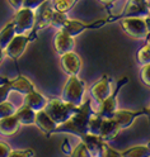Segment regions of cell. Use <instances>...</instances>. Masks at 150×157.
<instances>
[{
    "mask_svg": "<svg viewBox=\"0 0 150 157\" xmlns=\"http://www.w3.org/2000/svg\"><path fill=\"white\" fill-rule=\"evenodd\" d=\"M136 61H137V63L140 66L150 62V50H149V47L146 44H144L137 51V53H136Z\"/></svg>",
    "mask_w": 150,
    "mask_h": 157,
    "instance_id": "28",
    "label": "cell"
},
{
    "mask_svg": "<svg viewBox=\"0 0 150 157\" xmlns=\"http://www.w3.org/2000/svg\"><path fill=\"white\" fill-rule=\"evenodd\" d=\"M120 23L126 34L136 39H144L149 32L144 17H125Z\"/></svg>",
    "mask_w": 150,
    "mask_h": 157,
    "instance_id": "7",
    "label": "cell"
},
{
    "mask_svg": "<svg viewBox=\"0 0 150 157\" xmlns=\"http://www.w3.org/2000/svg\"><path fill=\"white\" fill-rule=\"evenodd\" d=\"M87 90L85 81L78 75H70L64 85L61 99L75 106H80L84 103V94Z\"/></svg>",
    "mask_w": 150,
    "mask_h": 157,
    "instance_id": "2",
    "label": "cell"
},
{
    "mask_svg": "<svg viewBox=\"0 0 150 157\" xmlns=\"http://www.w3.org/2000/svg\"><path fill=\"white\" fill-rule=\"evenodd\" d=\"M82 141L87 146L88 151L91 152V156H94V157L103 156V150H104V146L107 142H104L99 136L87 133L82 137Z\"/></svg>",
    "mask_w": 150,
    "mask_h": 157,
    "instance_id": "14",
    "label": "cell"
},
{
    "mask_svg": "<svg viewBox=\"0 0 150 157\" xmlns=\"http://www.w3.org/2000/svg\"><path fill=\"white\" fill-rule=\"evenodd\" d=\"M10 157H33L36 156V153L33 152V150H12L10 151V155H9Z\"/></svg>",
    "mask_w": 150,
    "mask_h": 157,
    "instance_id": "31",
    "label": "cell"
},
{
    "mask_svg": "<svg viewBox=\"0 0 150 157\" xmlns=\"http://www.w3.org/2000/svg\"><path fill=\"white\" fill-rule=\"evenodd\" d=\"M149 9H150V0H149Z\"/></svg>",
    "mask_w": 150,
    "mask_h": 157,
    "instance_id": "41",
    "label": "cell"
},
{
    "mask_svg": "<svg viewBox=\"0 0 150 157\" xmlns=\"http://www.w3.org/2000/svg\"><path fill=\"white\" fill-rule=\"evenodd\" d=\"M10 151H12L10 146H9L6 142L0 141V157H9Z\"/></svg>",
    "mask_w": 150,
    "mask_h": 157,
    "instance_id": "34",
    "label": "cell"
},
{
    "mask_svg": "<svg viewBox=\"0 0 150 157\" xmlns=\"http://www.w3.org/2000/svg\"><path fill=\"white\" fill-rule=\"evenodd\" d=\"M17 112V108L13 103H10L9 100H4L0 103V119L9 115H13Z\"/></svg>",
    "mask_w": 150,
    "mask_h": 157,
    "instance_id": "26",
    "label": "cell"
},
{
    "mask_svg": "<svg viewBox=\"0 0 150 157\" xmlns=\"http://www.w3.org/2000/svg\"><path fill=\"white\" fill-rule=\"evenodd\" d=\"M12 21L14 23L17 34H28L34 24V10L23 6L15 12Z\"/></svg>",
    "mask_w": 150,
    "mask_h": 157,
    "instance_id": "8",
    "label": "cell"
},
{
    "mask_svg": "<svg viewBox=\"0 0 150 157\" xmlns=\"http://www.w3.org/2000/svg\"><path fill=\"white\" fill-rule=\"evenodd\" d=\"M150 14V9L146 5H139L131 0H128V3L125 6V10L122 12L124 18L125 17H146Z\"/></svg>",
    "mask_w": 150,
    "mask_h": 157,
    "instance_id": "20",
    "label": "cell"
},
{
    "mask_svg": "<svg viewBox=\"0 0 150 157\" xmlns=\"http://www.w3.org/2000/svg\"><path fill=\"white\" fill-rule=\"evenodd\" d=\"M148 114V108H143V109H139V110H125V109H117L113 114V119L118 123L120 128L126 129L131 125L139 117H146Z\"/></svg>",
    "mask_w": 150,
    "mask_h": 157,
    "instance_id": "10",
    "label": "cell"
},
{
    "mask_svg": "<svg viewBox=\"0 0 150 157\" xmlns=\"http://www.w3.org/2000/svg\"><path fill=\"white\" fill-rule=\"evenodd\" d=\"M60 63H61L63 70L70 76V75H78L82 70V58L74 51L67 52L60 56Z\"/></svg>",
    "mask_w": 150,
    "mask_h": 157,
    "instance_id": "13",
    "label": "cell"
},
{
    "mask_svg": "<svg viewBox=\"0 0 150 157\" xmlns=\"http://www.w3.org/2000/svg\"><path fill=\"white\" fill-rule=\"evenodd\" d=\"M67 19H69L67 13H60V12L54 10V15H52V19H51V27L61 29Z\"/></svg>",
    "mask_w": 150,
    "mask_h": 157,
    "instance_id": "27",
    "label": "cell"
},
{
    "mask_svg": "<svg viewBox=\"0 0 150 157\" xmlns=\"http://www.w3.org/2000/svg\"><path fill=\"white\" fill-rule=\"evenodd\" d=\"M144 39H145V44L149 47V50H150V32H148V34H146V37Z\"/></svg>",
    "mask_w": 150,
    "mask_h": 157,
    "instance_id": "37",
    "label": "cell"
},
{
    "mask_svg": "<svg viewBox=\"0 0 150 157\" xmlns=\"http://www.w3.org/2000/svg\"><path fill=\"white\" fill-rule=\"evenodd\" d=\"M34 124H36L38 128L41 129L47 137H50L51 134H54L56 127H57V123L46 113L45 109L36 112V121H34Z\"/></svg>",
    "mask_w": 150,
    "mask_h": 157,
    "instance_id": "15",
    "label": "cell"
},
{
    "mask_svg": "<svg viewBox=\"0 0 150 157\" xmlns=\"http://www.w3.org/2000/svg\"><path fill=\"white\" fill-rule=\"evenodd\" d=\"M102 121H103V118H102L101 115H98V114L94 112V113L91 115V118H89L88 133L99 136V132H101V125H102Z\"/></svg>",
    "mask_w": 150,
    "mask_h": 157,
    "instance_id": "25",
    "label": "cell"
},
{
    "mask_svg": "<svg viewBox=\"0 0 150 157\" xmlns=\"http://www.w3.org/2000/svg\"><path fill=\"white\" fill-rule=\"evenodd\" d=\"M4 56H5V52H4V50H2V48H0V63H2V61H3Z\"/></svg>",
    "mask_w": 150,
    "mask_h": 157,
    "instance_id": "38",
    "label": "cell"
},
{
    "mask_svg": "<svg viewBox=\"0 0 150 157\" xmlns=\"http://www.w3.org/2000/svg\"><path fill=\"white\" fill-rule=\"evenodd\" d=\"M99 2H102V3H104V4H112L115 0H99Z\"/></svg>",
    "mask_w": 150,
    "mask_h": 157,
    "instance_id": "39",
    "label": "cell"
},
{
    "mask_svg": "<svg viewBox=\"0 0 150 157\" xmlns=\"http://www.w3.org/2000/svg\"><path fill=\"white\" fill-rule=\"evenodd\" d=\"M15 34H17V32H15L14 23H13V21H10L4 25V28L2 31H0V48H2V50H5V47L14 38Z\"/></svg>",
    "mask_w": 150,
    "mask_h": 157,
    "instance_id": "23",
    "label": "cell"
},
{
    "mask_svg": "<svg viewBox=\"0 0 150 157\" xmlns=\"http://www.w3.org/2000/svg\"><path fill=\"white\" fill-rule=\"evenodd\" d=\"M69 155L73 156V157H91V152L88 151L87 146L84 144L83 141H82L80 143H78V144L75 146V148H74L73 151H70Z\"/></svg>",
    "mask_w": 150,
    "mask_h": 157,
    "instance_id": "29",
    "label": "cell"
},
{
    "mask_svg": "<svg viewBox=\"0 0 150 157\" xmlns=\"http://www.w3.org/2000/svg\"><path fill=\"white\" fill-rule=\"evenodd\" d=\"M146 117H148V119H149V125H150V106L148 108V114H146Z\"/></svg>",
    "mask_w": 150,
    "mask_h": 157,
    "instance_id": "40",
    "label": "cell"
},
{
    "mask_svg": "<svg viewBox=\"0 0 150 157\" xmlns=\"http://www.w3.org/2000/svg\"><path fill=\"white\" fill-rule=\"evenodd\" d=\"M54 48L57 55H64L74 51L75 48V38L70 36L63 29H59L54 37Z\"/></svg>",
    "mask_w": 150,
    "mask_h": 157,
    "instance_id": "12",
    "label": "cell"
},
{
    "mask_svg": "<svg viewBox=\"0 0 150 157\" xmlns=\"http://www.w3.org/2000/svg\"><path fill=\"white\" fill-rule=\"evenodd\" d=\"M28 43H31V39H29L28 34H15L14 38L5 47V50H4L5 56L17 61L18 58L24 53Z\"/></svg>",
    "mask_w": 150,
    "mask_h": 157,
    "instance_id": "9",
    "label": "cell"
},
{
    "mask_svg": "<svg viewBox=\"0 0 150 157\" xmlns=\"http://www.w3.org/2000/svg\"><path fill=\"white\" fill-rule=\"evenodd\" d=\"M45 2H46V0H24V2H23V6L36 10V9L39 5H41V4H43Z\"/></svg>",
    "mask_w": 150,
    "mask_h": 157,
    "instance_id": "32",
    "label": "cell"
},
{
    "mask_svg": "<svg viewBox=\"0 0 150 157\" xmlns=\"http://www.w3.org/2000/svg\"><path fill=\"white\" fill-rule=\"evenodd\" d=\"M9 4L12 5V8H14L15 10H18V9L23 8V2L24 0H8Z\"/></svg>",
    "mask_w": 150,
    "mask_h": 157,
    "instance_id": "35",
    "label": "cell"
},
{
    "mask_svg": "<svg viewBox=\"0 0 150 157\" xmlns=\"http://www.w3.org/2000/svg\"><path fill=\"white\" fill-rule=\"evenodd\" d=\"M111 93H112L111 78H109V76L107 74L102 75V77L98 78V80L91 86V95L98 105L101 104Z\"/></svg>",
    "mask_w": 150,
    "mask_h": 157,
    "instance_id": "11",
    "label": "cell"
},
{
    "mask_svg": "<svg viewBox=\"0 0 150 157\" xmlns=\"http://www.w3.org/2000/svg\"><path fill=\"white\" fill-rule=\"evenodd\" d=\"M124 157H150V142L146 144H137L121 152Z\"/></svg>",
    "mask_w": 150,
    "mask_h": 157,
    "instance_id": "22",
    "label": "cell"
},
{
    "mask_svg": "<svg viewBox=\"0 0 150 157\" xmlns=\"http://www.w3.org/2000/svg\"><path fill=\"white\" fill-rule=\"evenodd\" d=\"M19 125H21V123H19L15 114L2 118L0 119V133L5 136L14 134L19 129Z\"/></svg>",
    "mask_w": 150,
    "mask_h": 157,
    "instance_id": "18",
    "label": "cell"
},
{
    "mask_svg": "<svg viewBox=\"0 0 150 157\" xmlns=\"http://www.w3.org/2000/svg\"><path fill=\"white\" fill-rule=\"evenodd\" d=\"M48 99L42 95L41 93H38L37 90H33L28 94H24V100H23V104L29 106L31 109H33L34 112H38V110H42L43 108L46 106Z\"/></svg>",
    "mask_w": 150,
    "mask_h": 157,
    "instance_id": "17",
    "label": "cell"
},
{
    "mask_svg": "<svg viewBox=\"0 0 150 157\" xmlns=\"http://www.w3.org/2000/svg\"><path fill=\"white\" fill-rule=\"evenodd\" d=\"M140 78H141L144 85L150 87V62L141 65V68H140Z\"/></svg>",
    "mask_w": 150,
    "mask_h": 157,
    "instance_id": "30",
    "label": "cell"
},
{
    "mask_svg": "<svg viewBox=\"0 0 150 157\" xmlns=\"http://www.w3.org/2000/svg\"><path fill=\"white\" fill-rule=\"evenodd\" d=\"M120 131H121V128H120L118 123L113 118H103L99 137H101L104 142H108V141H112L113 138H116V136L118 134Z\"/></svg>",
    "mask_w": 150,
    "mask_h": 157,
    "instance_id": "16",
    "label": "cell"
},
{
    "mask_svg": "<svg viewBox=\"0 0 150 157\" xmlns=\"http://www.w3.org/2000/svg\"><path fill=\"white\" fill-rule=\"evenodd\" d=\"M122 18H124L122 14L111 15V17H108L107 19H101V21H95L93 23H84V22L75 21V19H70L69 18L61 29H63V31H65L66 33H69L70 36L75 37V36H79L80 33H83L85 31H89V29H98V28L104 27L106 24L113 23L116 21H121Z\"/></svg>",
    "mask_w": 150,
    "mask_h": 157,
    "instance_id": "3",
    "label": "cell"
},
{
    "mask_svg": "<svg viewBox=\"0 0 150 157\" xmlns=\"http://www.w3.org/2000/svg\"><path fill=\"white\" fill-rule=\"evenodd\" d=\"M43 109L57 124H61V123L66 122L69 118L79 109V106L66 103L63 99H52V100L47 101Z\"/></svg>",
    "mask_w": 150,
    "mask_h": 157,
    "instance_id": "4",
    "label": "cell"
},
{
    "mask_svg": "<svg viewBox=\"0 0 150 157\" xmlns=\"http://www.w3.org/2000/svg\"><path fill=\"white\" fill-rule=\"evenodd\" d=\"M10 84H12L13 91H18V93H21L23 95L36 90L34 85L23 75H18L14 80H10Z\"/></svg>",
    "mask_w": 150,
    "mask_h": 157,
    "instance_id": "19",
    "label": "cell"
},
{
    "mask_svg": "<svg viewBox=\"0 0 150 157\" xmlns=\"http://www.w3.org/2000/svg\"><path fill=\"white\" fill-rule=\"evenodd\" d=\"M144 19H145L146 27H148V31L150 32V14H149V15H146V17H144Z\"/></svg>",
    "mask_w": 150,
    "mask_h": 157,
    "instance_id": "36",
    "label": "cell"
},
{
    "mask_svg": "<svg viewBox=\"0 0 150 157\" xmlns=\"http://www.w3.org/2000/svg\"><path fill=\"white\" fill-rule=\"evenodd\" d=\"M102 157H121V152H117L116 150H113L112 147H109L107 143L104 146L103 150V156Z\"/></svg>",
    "mask_w": 150,
    "mask_h": 157,
    "instance_id": "33",
    "label": "cell"
},
{
    "mask_svg": "<svg viewBox=\"0 0 150 157\" xmlns=\"http://www.w3.org/2000/svg\"><path fill=\"white\" fill-rule=\"evenodd\" d=\"M15 115L18 118V121L23 125H33L34 121H36V112L33 109H31L27 105H22L21 108H17Z\"/></svg>",
    "mask_w": 150,
    "mask_h": 157,
    "instance_id": "21",
    "label": "cell"
},
{
    "mask_svg": "<svg viewBox=\"0 0 150 157\" xmlns=\"http://www.w3.org/2000/svg\"><path fill=\"white\" fill-rule=\"evenodd\" d=\"M94 113L92 109V100L88 99L85 100L79 109L69 118V119L61 124H57L55 133H71L79 138H82L84 134L88 133V123H89V118Z\"/></svg>",
    "mask_w": 150,
    "mask_h": 157,
    "instance_id": "1",
    "label": "cell"
},
{
    "mask_svg": "<svg viewBox=\"0 0 150 157\" xmlns=\"http://www.w3.org/2000/svg\"><path fill=\"white\" fill-rule=\"evenodd\" d=\"M52 15H54V8H52L50 0H46L43 4H41L36 9L34 10V24H33L32 31L28 33V37L31 39V42L36 41L37 34L39 32L43 31L48 25H51Z\"/></svg>",
    "mask_w": 150,
    "mask_h": 157,
    "instance_id": "5",
    "label": "cell"
},
{
    "mask_svg": "<svg viewBox=\"0 0 150 157\" xmlns=\"http://www.w3.org/2000/svg\"><path fill=\"white\" fill-rule=\"evenodd\" d=\"M128 82V77H122L120 78L117 81V85L115 87V90L109 94L106 99L99 104V108L98 110L95 112L98 115H101L102 118H112L115 112L118 109V105H117V96H118V93L122 87Z\"/></svg>",
    "mask_w": 150,
    "mask_h": 157,
    "instance_id": "6",
    "label": "cell"
},
{
    "mask_svg": "<svg viewBox=\"0 0 150 157\" xmlns=\"http://www.w3.org/2000/svg\"><path fill=\"white\" fill-rule=\"evenodd\" d=\"M55 12L60 13H67L76 5L79 0H50Z\"/></svg>",
    "mask_w": 150,
    "mask_h": 157,
    "instance_id": "24",
    "label": "cell"
}]
</instances>
